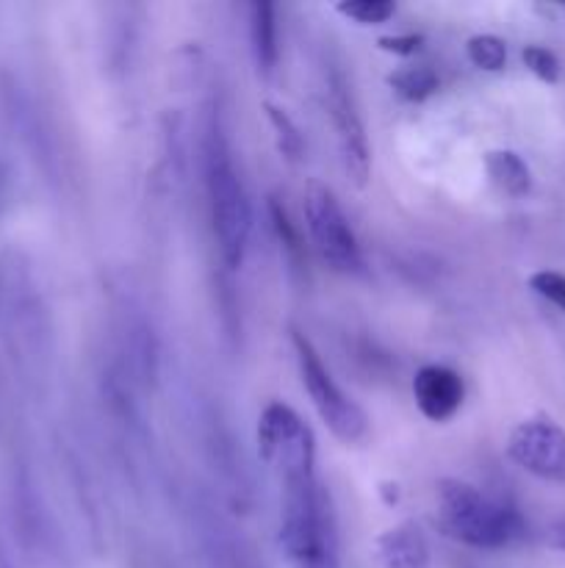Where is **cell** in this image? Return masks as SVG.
<instances>
[{"label": "cell", "instance_id": "cell-1", "mask_svg": "<svg viewBox=\"0 0 565 568\" xmlns=\"http://www.w3.org/2000/svg\"><path fill=\"white\" fill-rule=\"evenodd\" d=\"M280 547L294 568H338V521L316 469L280 477Z\"/></svg>", "mask_w": 565, "mask_h": 568}, {"label": "cell", "instance_id": "cell-2", "mask_svg": "<svg viewBox=\"0 0 565 568\" xmlns=\"http://www.w3.org/2000/svg\"><path fill=\"white\" fill-rule=\"evenodd\" d=\"M203 170H205V192H208L210 222H214V236L219 242L222 261L227 270H238L247 255L249 233H253V205L244 189L242 175L233 164L230 144L219 125V116L210 114L203 136Z\"/></svg>", "mask_w": 565, "mask_h": 568}, {"label": "cell", "instance_id": "cell-3", "mask_svg": "<svg viewBox=\"0 0 565 568\" xmlns=\"http://www.w3.org/2000/svg\"><path fill=\"white\" fill-rule=\"evenodd\" d=\"M438 527L443 536L474 549H502L524 536V519L513 505L485 497L463 480H441L435 486Z\"/></svg>", "mask_w": 565, "mask_h": 568}, {"label": "cell", "instance_id": "cell-4", "mask_svg": "<svg viewBox=\"0 0 565 568\" xmlns=\"http://www.w3.org/2000/svg\"><path fill=\"white\" fill-rule=\"evenodd\" d=\"M291 344L294 353H297V366L299 377H302V386L308 392L310 403H314L316 414L321 416L327 427H330L332 436L343 444H358L363 442L366 433H369V416L363 414L358 403L347 397L341 388L336 386V381L330 377V372L321 364L319 353L314 349V344L308 342V336L299 331H291Z\"/></svg>", "mask_w": 565, "mask_h": 568}, {"label": "cell", "instance_id": "cell-5", "mask_svg": "<svg viewBox=\"0 0 565 568\" xmlns=\"http://www.w3.org/2000/svg\"><path fill=\"white\" fill-rule=\"evenodd\" d=\"M305 225H308L316 253L330 270L347 272V275L363 270L358 236H355L332 189L319 181L308 183L305 189Z\"/></svg>", "mask_w": 565, "mask_h": 568}, {"label": "cell", "instance_id": "cell-6", "mask_svg": "<svg viewBox=\"0 0 565 568\" xmlns=\"http://www.w3.org/2000/svg\"><path fill=\"white\" fill-rule=\"evenodd\" d=\"M258 455L277 471L316 466V442L302 416L286 403H269L258 419Z\"/></svg>", "mask_w": 565, "mask_h": 568}, {"label": "cell", "instance_id": "cell-7", "mask_svg": "<svg viewBox=\"0 0 565 568\" xmlns=\"http://www.w3.org/2000/svg\"><path fill=\"white\" fill-rule=\"evenodd\" d=\"M507 458L541 480L565 483V427L548 416L524 419L510 433Z\"/></svg>", "mask_w": 565, "mask_h": 568}, {"label": "cell", "instance_id": "cell-8", "mask_svg": "<svg viewBox=\"0 0 565 568\" xmlns=\"http://www.w3.org/2000/svg\"><path fill=\"white\" fill-rule=\"evenodd\" d=\"M327 109H330V120L336 125L343 170L352 178L355 186H366L371 175L369 139H366L363 122H360L358 105H355L352 92H349L347 78L338 70H332L330 78H327Z\"/></svg>", "mask_w": 565, "mask_h": 568}, {"label": "cell", "instance_id": "cell-9", "mask_svg": "<svg viewBox=\"0 0 565 568\" xmlns=\"http://www.w3.org/2000/svg\"><path fill=\"white\" fill-rule=\"evenodd\" d=\"M413 397L427 419L446 422L463 405V377L449 366H421L413 377Z\"/></svg>", "mask_w": 565, "mask_h": 568}, {"label": "cell", "instance_id": "cell-10", "mask_svg": "<svg viewBox=\"0 0 565 568\" xmlns=\"http://www.w3.org/2000/svg\"><path fill=\"white\" fill-rule=\"evenodd\" d=\"M430 544L415 521H402L374 541V568H430Z\"/></svg>", "mask_w": 565, "mask_h": 568}, {"label": "cell", "instance_id": "cell-11", "mask_svg": "<svg viewBox=\"0 0 565 568\" xmlns=\"http://www.w3.org/2000/svg\"><path fill=\"white\" fill-rule=\"evenodd\" d=\"M275 3L255 0L249 3V44L260 78H269L277 67V20Z\"/></svg>", "mask_w": 565, "mask_h": 568}, {"label": "cell", "instance_id": "cell-12", "mask_svg": "<svg viewBox=\"0 0 565 568\" xmlns=\"http://www.w3.org/2000/svg\"><path fill=\"white\" fill-rule=\"evenodd\" d=\"M485 170L491 181L510 197H524L532 189V172L526 161L513 150H491L485 155Z\"/></svg>", "mask_w": 565, "mask_h": 568}, {"label": "cell", "instance_id": "cell-13", "mask_svg": "<svg viewBox=\"0 0 565 568\" xmlns=\"http://www.w3.org/2000/svg\"><path fill=\"white\" fill-rule=\"evenodd\" d=\"M388 87L408 103H421L438 92V75L430 67H402L388 75Z\"/></svg>", "mask_w": 565, "mask_h": 568}, {"label": "cell", "instance_id": "cell-14", "mask_svg": "<svg viewBox=\"0 0 565 568\" xmlns=\"http://www.w3.org/2000/svg\"><path fill=\"white\" fill-rule=\"evenodd\" d=\"M264 109H266V116H269L271 131H275L277 150L282 153V159H288L291 164H297L305 153V142H302V133H299V128L294 125V120L280 109V105L264 103Z\"/></svg>", "mask_w": 565, "mask_h": 568}, {"label": "cell", "instance_id": "cell-15", "mask_svg": "<svg viewBox=\"0 0 565 568\" xmlns=\"http://www.w3.org/2000/svg\"><path fill=\"white\" fill-rule=\"evenodd\" d=\"M465 53H469L471 64L485 72H499L507 64V44H504V39L493 37V33L471 37L469 44H465Z\"/></svg>", "mask_w": 565, "mask_h": 568}, {"label": "cell", "instance_id": "cell-16", "mask_svg": "<svg viewBox=\"0 0 565 568\" xmlns=\"http://www.w3.org/2000/svg\"><path fill=\"white\" fill-rule=\"evenodd\" d=\"M336 11L349 17V20L360 22V26H380V22L391 20L397 6L391 0H341Z\"/></svg>", "mask_w": 565, "mask_h": 568}, {"label": "cell", "instance_id": "cell-17", "mask_svg": "<svg viewBox=\"0 0 565 568\" xmlns=\"http://www.w3.org/2000/svg\"><path fill=\"white\" fill-rule=\"evenodd\" d=\"M521 59H524V67L532 72V75H537L541 81H546V83H557L559 61L552 50L541 48V44H526L524 53H521Z\"/></svg>", "mask_w": 565, "mask_h": 568}, {"label": "cell", "instance_id": "cell-18", "mask_svg": "<svg viewBox=\"0 0 565 568\" xmlns=\"http://www.w3.org/2000/svg\"><path fill=\"white\" fill-rule=\"evenodd\" d=\"M269 214H271V225H275L277 231V239H280L282 247L288 250V255H291V258H302V239H299V231L294 227V222L288 220L286 209H282L277 197L269 200Z\"/></svg>", "mask_w": 565, "mask_h": 568}, {"label": "cell", "instance_id": "cell-19", "mask_svg": "<svg viewBox=\"0 0 565 568\" xmlns=\"http://www.w3.org/2000/svg\"><path fill=\"white\" fill-rule=\"evenodd\" d=\"M530 288L565 314V275L548 270L535 272V275H530Z\"/></svg>", "mask_w": 565, "mask_h": 568}, {"label": "cell", "instance_id": "cell-20", "mask_svg": "<svg viewBox=\"0 0 565 568\" xmlns=\"http://www.w3.org/2000/svg\"><path fill=\"white\" fill-rule=\"evenodd\" d=\"M377 44H380L386 53L413 55L419 53L421 44H424V37H421V33H397V37H380L377 39Z\"/></svg>", "mask_w": 565, "mask_h": 568}, {"label": "cell", "instance_id": "cell-21", "mask_svg": "<svg viewBox=\"0 0 565 568\" xmlns=\"http://www.w3.org/2000/svg\"><path fill=\"white\" fill-rule=\"evenodd\" d=\"M546 544L552 549H557V552H565V516H563V519L554 521L552 527H548Z\"/></svg>", "mask_w": 565, "mask_h": 568}, {"label": "cell", "instance_id": "cell-22", "mask_svg": "<svg viewBox=\"0 0 565 568\" xmlns=\"http://www.w3.org/2000/svg\"><path fill=\"white\" fill-rule=\"evenodd\" d=\"M0 568H14V566H11V560L6 558V552H3V549H0Z\"/></svg>", "mask_w": 565, "mask_h": 568}]
</instances>
